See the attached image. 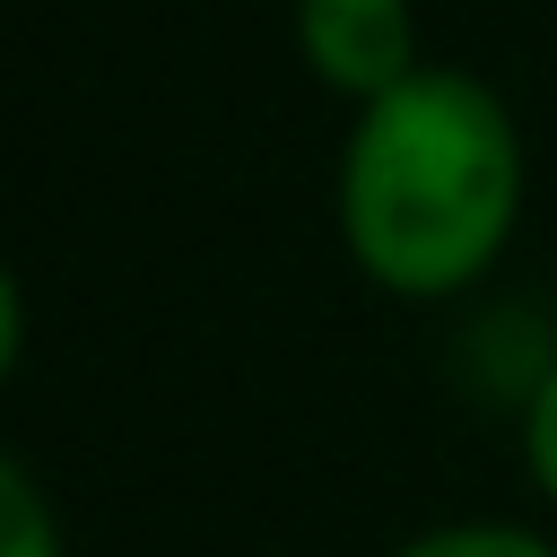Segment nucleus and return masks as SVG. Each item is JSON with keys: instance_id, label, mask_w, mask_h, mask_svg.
<instances>
[{"instance_id": "f257e3e1", "label": "nucleus", "mask_w": 557, "mask_h": 557, "mask_svg": "<svg viewBox=\"0 0 557 557\" xmlns=\"http://www.w3.org/2000/svg\"><path fill=\"white\" fill-rule=\"evenodd\" d=\"M522 191H531V157L513 104L479 70L426 61L392 96L348 113L331 218L348 261L383 296L444 305L505 261L522 226Z\"/></svg>"}, {"instance_id": "f03ea898", "label": "nucleus", "mask_w": 557, "mask_h": 557, "mask_svg": "<svg viewBox=\"0 0 557 557\" xmlns=\"http://www.w3.org/2000/svg\"><path fill=\"white\" fill-rule=\"evenodd\" d=\"M296 61L313 70V87H331L348 113L392 96L409 70H426L418 52V0H296Z\"/></svg>"}, {"instance_id": "7ed1b4c3", "label": "nucleus", "mask_w": 557, "mask_h": 557, "mask_svg": "<svg viewBox=\"0 0 557 557\" xmlns=\"http://www.w3.org/2000/svg\"><path fill=\"white\" fill-rule=\"evenodd\" d=\"M0 557H70V531L17 453H0Z\"/></svg>"}, {"instance_id": "20e7f679", "label": "nucleus", "mask_w": 557, "mask_h": 557, "mask_svg": "<svg viewBox=\"0 0 557 557\" xmlns=\"http://www.w3.org/2000/svg\"><path fill=\"white\" fill-rule=\"evenodd\" d=\"M392 557H557V540L531 522H435V531H409Z\"/></svg>"}, {"instance_id": "39448f33", "label": "nucleus", "mask_w": 557, "mask_h": 557, "mask_svg": "<svg viewBox=\"0 0 557 557\" xmlns=\"http://www.w3.org/2000/svg\"><path fill=\"white\" fill-rule=\"evenodd\" d=\"M513 426H522V479H531L540 505L557 513V357L522 383V418H513Z\"/></svg>"}, {"instance_id": "423d86ee", "label": "nucleus", "mask_w": 557, "mask_h": 557, "mask_svg": "<svg viewBox=\"0 0 557 557\" xmlns=\"http://www.w3.org/2000/svg\"><path fill=\"white\" fill-rule=\"evenodd\" d=\"M17 357H26V287H17V270L0 261V392L17 383Z\"/></svg>"}]
</instances>
